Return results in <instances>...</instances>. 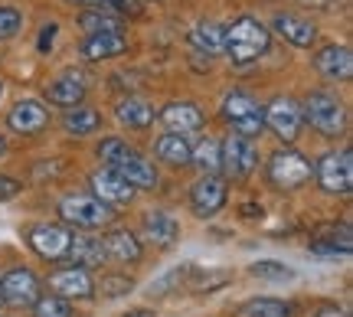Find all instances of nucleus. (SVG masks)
<instances>
[{"instance_id":"1","label":"nucleus","mask_w":353,"mask_h":317,"mask_svg":"<svg viewBox=\"0 0 353 317\" xmlns=\"http://www.w3.org/2000/svg\"><path fill=\"white\" fill-rule=\"evenodd\" d=\"M268 43H272V33L255 17H239L232 26L223 30V50L236 65L255 63L259 56L268 52Z\"/></svg>"},{"instance_id":"2","label":"nucleus","mask_w":353,"mask_h":317,"mask_svg":"<svg viewBox=\"0 0 353 317\" xmlns=\"http://www.w3.org/2000/svg\"><path fill=\"white\" fill-rule=\"evenodd\" d=\"M301 118L314 131H321L324 138H337V134H343V127H347V108L330 92H311L301 105Z\"/></svg>"},{"instance_id":"3","label":"nucleus","mask_w":353,"mask_h":317,"mask_svg":"<svg viewBox=\"0 0 353 317\" xmlns=\"http://www.w3.org/2000/svg\"><path fill=\"white\" fill-rule=\"evenodd\" d=\"M223 118L226 125L232 127V134H242V138H259L265 127V112L262 105L255 102L249 92H229L223 99Z\"/></svg>"},{"instance_id":"4","label":"nucleus","mask_w":353,"mask_h":317,"mask_svg":"<svg viewBox=\"0 0 353 317\" xmlns=\"http://www.w3.org/2000/svg\"><path fill=\"white\" fill-rule=\"evenodd\" d=\"M311 161L304 157V154L291 151V147H281L268 157V180H272V187L281 193H291V190H301L304 183L311 180Z\"/></svg>"},{"instance_id":"5","label":"nucleus","mask_w":353,"mask_h":317,"mask_svg":"<svg viewBox=\"0 0 353 317\" xmlns=\"http://www.w3.org/2000/svg\"><path fill=\"white\" fill-rule=\"evenodd\" d=\"M59 216H63V223L76 229H105L108 223H114L112 206L99 203L95 196H85V193L63 196L59 200Z\"/></svg>"},{"instance_id":"6","label":"nucleus","mask_w":353,"mask_h":317,"mask_svg":"<svg viewBox=\"0 0 353 317\" xmlns=\"http://www.w3.org/2000/svg\"><path fill=\"white\" fill-rule=\"evenodd\" d=\"M314 177L324 193L334 196H347L353 190V164H350V147L343 151H327L314 167Z\"/></svg>"},{"instance_id":"7","label":"nucleus","mask_w":353,"mask_h":317,"mask_svg":"<svg viewBox=\"0 0 353 317\" xmlns=\"http://www.w3.org/2000/svg\"><path fill=\"white\" fill-rule=\"evenodd\" d=\"M262 112H265V127H272V131H275L285 144L298 141L304 118H301V105L294 102V99H288V95H278V99H272V102L265 105Z\"/></svg>"},{"instance_id":"8","label":"nucleus","mask_w":353,"mask_h":317,"mask_svg":"<svg viewBox=\"0 0 353 317\" xmlns=\"http://www.w3.org/2000/svg\"><path fill=\"white\" fill-rule=\"evenodd\" d=\"M219 164L232 180H245L259 167V151L249 138L242 134H229L223 144H219Z\"/></svg>"},{"instance_id":"9","label":"nucleus","mask_w":353,"mask_h":317,"mask_svg":"<svg viewBox=\"0 0 353 317\" xmlns=\"http://www.w3.org/2000/svg\"><path fill=\"white\" fill-rule=\"evenodd\" d=\"M69 242L72 232L63 226H50V223H37V226L26 229V245L43 258V262H59L69 252Z\"/></svg>"},{"instance_id":"10","label":"nucleus","mask_w":353,"mask_h":317,"mask_svg":"<svg viewBox=\"0 0 353 317\" xmlns=\"http://www.w3.org/2000/svg\"><path fill=\"white\" fill-rule=\"evenodd\" d=\"M0 301L10 307H33L39 301V278L23 265L10 268L0 278Z\"/></svg>"},{"instance_id":"11","label":"nucleus","mask_w":353,"mask_h":317,"mask_svg":"<svg viewBox=\"0 0 353 317\" xmlns=\"http://www.w3.org/2000/svg\"><path fill=\"white\" fill-rule=\"evenodd\" d=\"M229 200V190H226V180L216 177V174H203L193 187H190V206L196 216H216Z\"/></svg>"},{"instance_id":"12","label":"nucleus","mask_w":353,"mask_h":317,"mask_svg":"<svg viewBox=\"0 0 353 317\" xmlns=\"http://www.w3.org/2000/svg\"><path fill=\"white\" fill-rule=\"evenodd\" d=\"M50 292L63 301H85L95 294V278L88 275L85 268H59L50 275Z\"/></svg>"},{"instance_id":"13","label":"nucleus","mask_w":353,"mask_h":317,"mask_svg":"<svg viewBox=\"0 0 353 317\" xmlns=\"http://www.w3.org/2000/svg\"><path fill=\"white\" fill-rule=\"evenodd\" d=\"M108 170H114V174L125 180L134 193L138 190H154V187H157V167H154L148 157H141L138 151L125 154V157H121L118 164H112Z\"/></svg>"},{"instance_id":"14","label":"nucleus","mask_w":353,"mask_h":317,"mask_svg":"<svg viewBox=\"0 0 353 317\" xmlns=\"http://www.w3.org/2000/svg\"><path fill=\"white\" fill-rule=\"evenodd\" d=\"M88 187L95 190V200L105 206H128L134 200V190H131L114 170H108V167H105V170H95V174L88 177Z\"/></svg>"},{"instance_id":"15","label":"nucleus","mask_w":353,"mask_h":317,"mask_svg":"<svg viewBox=\"0 0 353 317\" xmlns=\"http://www.w3.org/2000/svg\"><path fill=\"white\" fill-rule=\"evenodd\" d=\"M7 125H10V131H17V134H39L43 127L50 125V112H46V105L37 102V99H23V102H17L10 108Z\"/></svg>"},{"instance_id":"16","label":"nucleus","mask_w":353,"mask_h":317,"mask_svg":"<svg viewBox=\"0 0 353 317\" xmlns=\"http://www.w3.org/2000/svg\"><path fill=\"white\" fill-rule=\"evenodd\" d=\"M314 65H317V72L324 79H330V82H347L353 76V52L347 46L330 43L324 50H317Z\"/></svg>"},{"instance_id":"17","label":"nucleus","mask_w":353,"mask_h":317,"mask_svg":"<svg viewBox=\"0 0 353 317\" xmlns=\"http://www.w3.org/2000/svg\"><path fill=\"white\" fill-rule=\"evenodd\" d=\"M161 121H164L174 134H190V131H200L206 114L196 102H170L161 108Z\"/></svg>"},{"instance_id":"18","label":"nucleus","mask_w":353,"mask_h":317,"mask_svg":"<svg viewBox=\"0 0 353 317\" xmlns=\"http://www.w3.org/2000/svg\"><path fill=\"white\" fill-rule=\"evenodd\" d=\"M141 226H144L148 242H154L157 249H170V245L180 239V223H176L170 213H164V209H148Z\"/></svg>"},{"instance_id":"19","label":"nucleus","mask_w":353,"mask_h":317,"mask_svg":"<svg viewBox=\"0 0 353 317\" xmlns=\"http://www.w3.org/2000/svg\"><path fill=\"white\" fill-rule=\"evenodd\" d=\"M128 50V37L125 33H95V37H85L79 52L85 56L88 63H101V59H114Z\"/></svg>"},{"instance_id":"20","label":"nucleus","mask_w":353,"mask_h":317,"mask_svg":"<svg viewBox=\"0 0 353 317\" xmlns=\"http://www.w3.org/2000/svg\"><path fill=\"white\" fill-rule=\"evenodd\" d=\"M101 249H105L108 258L125 262V265H134V262H141V255H144L138 236H134V232H128V229H114V232H108V236L101 239Z\"/></svg>"},{"instance_id":"21","label":"nucleus","mask_w":353,"mask_h":317,"mask_svg":"<svg viewBox=\"0 0 353 317\" xmlns=\"http://www.w3.org/2000/svg\"><path fill=\"white\" fill-rule=\"evenodd\" d=\"M65 258L72 262V268H101L108 262V255L101 249V239H92V236H72L69 242V252Z\"/></svg>"},{"instance_id":"22","label":"nucleus","mask_w":353,"mask_h":317,"mask_svg":"<svg viewBox=\"0 0 353 317\" xmlns=\"http://www.w3.org/2000/svg\"><path fill=\"white\" fill-rule=\"evenodd\" d=\"M275 33L278 37H285L291 46H314L317 39V26L311 20H301V17H294V13H278L275 17Z\"/></svg>"},{"instance_id":"23","label":"nucleus","mask_w":353,"mask_h":317,"mask_svg":"<svg viewBox=\"0 0 353 317\" xmlns=\"http://www.w3.org/2000/svg\"><path fill=\"white\" fill-rule=\"evenodd\" d=\"M190 151H193V144H190L183 134H174V131L161 134L157 144H154L157 161H161V164H170V167H190Z\"/></svg>"},{"instance_id":"24","label":"nucleus","mask_w":353,"mask_h":317,"mask_svg":"<svg viewBox=\"0 0 353 317\" xmlns=\"http://www.w3.org/2000/svg\"><path fill=\"white\" fill-rule=\"evenodd\" d=\"M43 92H46V99H50L52 105H59V108H76V105H82V99H85V85H82V79H76V76L52 79Z\"/></svg>"},{"instance_id":"25","label":"nucleus","mask_w":353,"mask_h":317,"mask_svg":"<svg viewBox=\"0 0 353 317\" xmlns=\"http://www.w3.org/2000/svg\"><path fill=\"white\" fill-rule=\"evenodd\" d=\"M114 114H118L121 125L134 127V131H144V127L154 125V108L144 99H121L114 105Z\"/></svg>"},{"instance_id":"26","label":"nucleus","mask_w":353,"mask_h":317,"mask_svg":"<svg viewBox=\"0 0 353 317\" xmlns=\"http://www.w3.org/2000/svg\"><path fill=\"white\" fill-rule=\"evenodd\" d=\"M63 127L69 131V134H76V138H82V134H95V131L101 127V114L95 112V108L76 105L72 112H65Z\"/></svg>"},{"instance_id":"27","label":"nucleus","mask_w":353,"mask_h":317,"mask_svg":"<svg viewBox=\"0 0 353 317\" xmlns=\"http://www.w3.org/2000/svg\"><path fill=\"white\" fill-rule=\"evenodd\" d=\"M232 317H291V305L278 301V298H252Z\"/></svg>"},{"instance_id":"28","label":"nucleus","mask_w":353,"mask_h":317,"mask_svg":"<svg viewBox=\"0 0 353 317\" xmlns=\"http://www.w3.org/2000/svg\"><path fill=\"white\" fill-rule=\"evenodd\" d=\"M311 252H317V255H347L350 252V229L343 226L341 232L337 229H330L327 236H317L314 242H311Z\"/></svg>"},{"instance_id":"29","label":"nucleus","mask_w":353,"mask_h":317,"mask_svg":"<svg viewBox=\"0 0 353 317\" xmlns=\"http://www.w3.org/2000/svg\"><path fill=\"white\" fill-rule=\"evenodd\" d=\"M190 164H196L203 174H216L219 170V144L213 138H203L193 151H190Z\"/></svg>"},{"instance_id":"30","label":"nucleus","mask_w":353,"mask_h":317,"mask_svg":"<svg viewBox=\"0 0 353 317\" xmlns=\"http://www.w3.org/2000/svg\"><path fill=\"white\" fill-rule=\"evenodd\" d=\"M79 26L85 30L88 37H95V33H121V20H114L112 13H101V10L82 13Z\"/></svg>"},{"instance_id":"31","label":"nucleus","mask_w":353,"mask_h":317,"mask_svg":"<svg viewBox=\"0 0 353 317\" xmlns=\"http://www.w3.org/2000/svg\"><path fill=\"white\" fill-rule=\"evenodd\" d=\"M33 317H76L72 301H63L56 294H39V301L33 305Z\"/></svg>"},{"instance_id":"32","label":"nucleus","mask_w":353,"mask_h":317,"mask_svg":"<svg viewBox=\"0 0 353 317\" xmlns=\"http://www.w3.org/2000/svg\"><path fill=\"white\" fill-rule=\"evenodd\" d=\"M252 275L262 281H275V285H281V281H291L294 278V272H291L285 262H272V258H265V262H255L252 265Z\"/></svg>"},{"instance_id":"33","label":"nucleus","mask_w":353,"mask_h":317,"mask_svg":"<svg viewBox=\"0 0 353 317\" xmlns=\"http://www.w3.org/2000/svg\"><path fill=\"white\" fill-rule=\"evenodd\" d=\"M193 43H196L200 50H206V56H210V52H219L223 50V26L200 23L196 30H193Z\"/></svg>"},{"instance_id":"34","label":"nucleus","mask_w":353,"mask_h":317,"mask_svg":"<svg viewBox=\"0 0 353 317\" xmlns=\"http://www.w3.org/2000/svg\"><path fill=\"white\" fill-rule=\"evenodd\" d=\"M190 272H193V265H176V268H170V272H164V275L151 285V294H170L180 281L187 278Z\"/></svg>"},{"instance_id":"35","label":"nucleus","mask_w":353,"mask_h":317,"mask_svg":"<svg viewBox=\"0 0 353 317\" xmlns=\"http://www.w3.org/2000/svg\"><path fill=\"white\" fill-rule=\"evenodd\" d=\"M131 151H134V147H131L125 138H105V141L99 144V157H101V161H105L108 167L118 164V161H121L125 154H131Z\"/></svg>"},{"instance_id":"36","label":"nucleus","mask_w":353,"mask_h":317,"mask_svg":"<svg viewBox=\"0 0 353 317\" xmlns=\"http://www.w3.org/2000/svg\"><path fill=\"white\" fill-rule=\"evenodd\" d=\"M131 288H134V281L128 278V275H118V272L101 275V281H99V292L105 294V298H121V294H128Z\"/></svg>"},{"instance_id":"37","label":"nucleus","mask_w":353,"mask_h":317,"mask_svg":"<svg viewBox=\"0 0 353 317\" xmlns=\"http://www.w3.org/2000/svg\"><path fill=\"white\" fill-rule=\"evenodd\" d=\"M20 26H23V13L17 10V7H0V39L17 37Z\"/></svg>"},{"instance_id":"38","label":"nucleus","mask_w":353,"mask_h":317,"mask_svg":"<svg viewBox=\"0 0 353 317\" xmlns=\"http://www.w3.org/2000/svg\"><path fill=\"white\" fill-rule=\"evenodd\" d=\"M69 3H79V7H88V10H128L131 7V0H69Z\"/></svg>"},{"instance_id":"39","label":"nucleus","mask_w":353,"mask_h":317,"mask_svg":"<svg viewBox=\"0 0 353 317\" xmlns=\"http://www.w3.org/2000/svg\"><path fill=\"white\" fill-rule=\"evenodd\" d=\"M20 190H23V183L13 177H0V203H10V200H17L20 196Z\"/></svg>"},{"instance_id":"40","label":"nucleus","mask_w":353,"mask_h":317,"mask_svg":"<svg viewBox=\"0 0 353 317\" xmlns=\"http://www.w3.org/2000/svg\"><path fill=\"white\" fill-rule=\"evenodd\" d=\"M314 317H350L343 307H337V305H321L314 311Z\"/></svg>"},{"instance_id":"41","label":"nucleus","mask_w":353,"mask_h":317,"mask_svg":"<svg viewBox=\"0 0 353 317\" xmlns=\"http://www.w3.org/2000/svg\"><path fill=\"white\" fill-rule=\"evenodd\" d=\"M255 213L262 216V206H255V203H245V206H242V216H245V219H252Z\"/></svg>"},{"instance_id":"42","label":"nucleus","mask_w":353,"mask_h":317,"mask_svg":"<svg viewBox=\"0 0 353 317\" xmlns=\"http://www.w3.org/2000/svg\"><path fill=\"white\" fill-rule=\"evenodd\" d=\"M125 317H154V311H148V307H134V311H128Z\"/></svg>"},{"instance_id":"43","label":"nucleus","mask_w":353,"mask_h":317,"mask_svg":"<svg viewBox=\"0 0 353 317\" xmlns=\"http://www.w3.org/2000/svg\"><path fill=\"white\" fill-rule=\"evenodd\" d=\"M3 154H7V138L0 134V157H3Z\"/></svg>"},{"instance_id":"44","label":"nucleus","mask_w":353,"mask_h":317,"mask_svg":"<svg viewBox=\"0 0 353 317\" xmlns=\"http://www.w3.org/2000/svg\"><path fill=\"white\" fill-rule=\"evenodd\" d=\"M0 95H3V82H0Z\"/></svg>"},{"instance_id":"45","label":"nucleus","mask_w":353,"mask_h":317,"mask_svg":"<svg viewBox=\"0 0 353 317\" xmlns=\"http://www.w3.org/2000/svg\"><path fill=\"white\" fill-rule=\"evenodd\" d=\"M0 305H3V301H0Z\"/></svg>"},{"instance_id":"46","label":"nucleus","mask_w":353,"mask_h":317,"mask_svg":"<svg viewBox=\"0 0 353 317\" xmlns=\"http://www.w3.org/2000/svg\"><path fill=\"white\" fill-rule=\"evenodd\" d=\"M0 317H3V314H0Z\"/></svg>"}]
</instances>
